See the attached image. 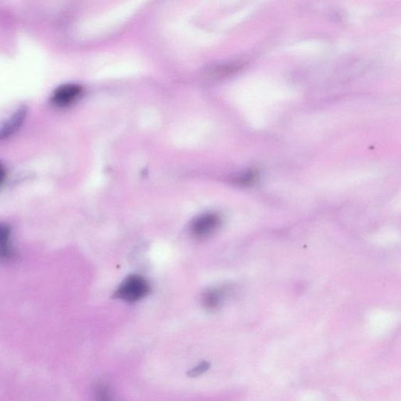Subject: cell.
<instances>
[{
  "instance_id": "cell-9",
  "label": "cell",
  "mask_w": 401,
  "mask_h": 401,
  "mask_svg": "<svg viewBox=\"0 0 401 401\" xmlns=\"http://www.w3.org/2000/svg\"><path fill=\"white\" fill-rule=\"evenodd\" d=\"M6 177V171L4 166L0 163V187L2 186Z\"/></svg>"
},
{
  "instance_id": "cell-5",
  "label": "cell",
  "mask_w": 401,
  "mask_h": 401,
  "mask_svg": "<svg viewBox=\"0 0 401 401\" xmlns=\"http://www.w3.org/2000/svg\"><path fill=\"white\" fill-rule=\"evenodd\" d=\"M11 228L6 223H0V256L7 257L11 255L9 239Z\"/></svg>"
},
{
  "instance_id": "cell-6",
  "label": "cell",
  "mask_w": 401,
  "mask_h": 401,
  "mask_svg": "<svg viewBox=\"0 0 401 401\" xmlns=\"http://www.w3.org/2000/svg\"><path fill=\"white\" fill-rule=\"evenodd\" d=\"M223 296V292L219 290L208 292L204 296V304L210 309H215L220 304Z\"/></svg>"
},
{
  "instance_id": "cell-8",
  "label": "cell",
  "mask_w": 401,
  "mask_h": 401,
  "mask_svg": "<svg viewBox=\"0 0 401 401\" xmlns=\"http://www.w3.org/2000/svg\"><path fill=\"white\" fill-rule=\"evenodd\" d=\"M210 367V363H208V362L204 361L203 362V363H200L199 365L191 369L188 375L189 377H192V378L198 377L207 372L208 369H209Z\"/></svg>"
},
{
  "instance_id": "cell-1",
  "label": "cell",
  "mask_w": 401,
  "mask_h": 401,
  "mask_svg": "<svg viewBox=\"0 0 401 401\" xmlns=\"http://www.w3.org/2000/svg\"><path fill=\"white\" fill-rule=\"evenodd\" d=\"M150 290V284L144 277L131 275L122 282L115 296L127 302L133 303L148 296Z\"/></svg>"
},
{
  "instance_id": "cell-2",
  "label": "cell",
  "mask_w": 401,
  "mask_h": 401,
  "mask_svg": "<svg viewBox=\"0 0 401 401\" xmlns=\"http://www.w3.org/2000/svg\"><path fill=\"white\" fill-rule=\"evenodd\" d=\"M220 225L221 218L218 213H207L193 221L191 234L197 238L203 239L214 234Z\"/></svg>"
},
{
  "instance_id": "cell-7",
  "label": "cell",
  "mask_w": 401,
  "mask_h": 401,
  "mask_svg": "<svg viewBox=\"0 0 401 401\" xmlns=\"http://www.w3.org/2000/svg\"><path fill=\"white\" fill-rule=\"evenodd\" d=\"M95 401H114L111 391L105 384L98 383L95 390Z\"/></svg>"
},
{
  "instance_id": "cell-3",
  "label": "cell",
  "mask_w": 401,
  "mask_h": 401,
  "mask_svg": "<svg viewBox=\"0 0 401 401\" xmlns=\"http://www.w3.org/2000/svg\"><path fill=\"white\" fill-rule=\"evenodd\" d=\"M82 88L77 84H65L53 92L51 103L63 107L73 104L82 94Z\"/></svg>"
},
{
  "instance_id": "cell-4",
  "label": "cell",
  "mask_w": 401,
  "mask_h": 401,
  "mask_svg": "<svg viewBox=\"0 0 401 401\" xmlns=\"http://www.w3.org/2000/svg\"><path fill=\"white\" fill-rule=\"evenodd\" d=\"M28 112V107L23 105L12 114L11 117L0 127V141H4L18 132L24 124Z\"/></svg>"
}]
</instances>
